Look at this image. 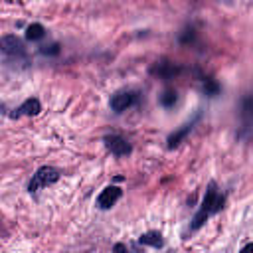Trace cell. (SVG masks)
Returning <instances> with one entry per match:
<instances>
[{"label":"cell","mask_w":253,"mask_h":253,"mask_svg":"<svg viewBox=\"0 0 253 253\" xmlns=\"http://www.w3.org/2000/svg\"><path fill=\"white\" fill-rule=\"evenodd\" d=\"M113 253H126V245L125 243H115Z\"/></svg>","instance_id":"14"},{"label":"cell","mask_w":253,"mask_h":253,"mask_svg":"<svg viewBox=\"0 0 253 253\" xmlns=\"http://www.w3.org/2000/svg\"><path fill=\"white\" fill-rule=\"evenodd\" d=\"M0 45H2L4 55H12V57H16V55H26L24 43H22L16 36H4L2 42H0Z\"/></svg>","instance_id":"6"},{"label":"cell","mask_w":253,"mask_h":253,"mask_svg":"<svg viewBox=\"0 0 253 253\" xmlns=\"http://www.w3.org/2000/svg\"><path fill=\"white\" fill-rule=\"evenodd\" d=\"M42 53H45V55H55V53H59V45H57V43L43 45V47H42Z\"/></svg>","instance_id":"13"},{"label":"cell","mask_w":253,"mask_h":253,"mask_svg":"<svg viewBox=\"0 0 253 253\" xmlns=\"http://www.w3.org/2000/svg\"><path fill=\"white\" fill-rule=\"evenodd\" d=\"M59 170L57 168H53V166H42V168H38V172L34 174V178H32V182L28 184V192L30 194H34V192H38L40 188H43V186H49V184H53V182H57L59 180Z\"/></svg>","instance_id":"2"},{"label":"cell","mask_w":253,"mask_h":253,"mask_svg":"<svg viewBox=\"0 0 253 253\" xmlns=\"http://www.w3.org/2000/svg\"><path fill=\"white\" fill-rule=\"evenodd\" d=\"M134 103V93L132 91H119L111 97V109L115 113H123L126 111L130 105Z\"/></svg>","instance_id":"5"},{"label":"cell","mask_w":253,"mask_h":253,"mask_svg":"<svg viewBox=\"0 0 253 253\" xmlns=\"http://www.w3.org/2000/svg\"><path fill=\"white\" fill-rule=\"evenodd\" d=\"M221 208H223V196L217 194L215 182H210V184H208V190H206V196H204V202H202L198 213L194 215L190 229H200V227L206 223L208 215H210V213H217Z\"/></svg>","instance_id":"1"},{"label":"cell","mask_w":253,"mask_h":253,"mask_svg":"<svg viewBox=\"0 0 253 253\" xmlns=\"http://www.w3.org/2000/svg\"><path fill=\"white\" fill-rule=\"evenodd\" d=\"M105 146H107L115 156H126V154L130 152V144H128L123 136H119V134H109V136H105Z\"/></svg>","instance_id":"3"},{"label":"cell","mask_w":253,"mask_h":253,"mask_svg":"<svg viewBox=\"0 0 253 253\" xmlns=\"http://www.w3.org/2000/svg\"><path fill=\"white\" fill-rule=\"evenodd\" d=\"M40 111H42L40 101H38L36 97H32V99H26V101L18 107V111H16V113H12V117L16 119V117H22V115H38Z\"/></svg>","instance_id":"7"},{"label":"cell","mask_w":253,"mask_h":253,"mask_svg":"<svg viewBox=\"0 0 253 253\" xmlns=\"http://www.w3.org/2000/svg\"><path fill=\"white\" fill-rule=\"evenodd\" d=\"M43 34H45V30H43L42 24H32L26 30V38L28 40H40V38H43Z\"/></svg>","instance_id":"10"},{"label":"cell","mask_w":253,"mask_h":253,"mask_svg":"<svg viewBox=\"0 0 253 253\" xmlns=\"http://www.w3.org/2000/svg\"><path fill=\"white\" fill-rule=\"evenodd\" d=\"M194 123H196V119H194V121H190V123H186V125H184L180 130H176L174 134H170V136H168V148H176V146L186 138V134L192 130Z\"/></svg>","instance_id":"8"},{"label":"cell","mask_w":253,"mask_h":253,"mask_svg":"<svg viewBox=\"0 0 253 253\" xmlns=\"http://www.w3.org/2000/svg\"><path fill=\"white\" fill-rule=\"evenodd\" d=\"M138 243L142 245H150V247H162V235L158 231H148V233H142L138 237Z\"/></svg>","instance_id":"9"},{"label":"cell","mask_w":253,"mask_h":253,"mask_svg":"<svg viewBox=\"0 0 253 253\" xmlns=\"http://www.w3.org/2000/svg\"><path fill=\"white\" fill-rule=\"evenodd\" d=\"M239 253H253V243H247V245H243V249H241Z\"/></svg>","instance_id":"15"},{"label":"cell","mask_w":253,"mask_h":253,"mask_svg":"<svg viewBox=\"0 0 253 253\" xmlns=\"http://www.w3.org/2000/svg\"><path fill=\"white\" fill-rule=\"evenodd\" d=\"M121 196H123V190H121L119 186H107V188L99 194V198H97V206H99L101 210H109Z\"/></svg>","instance_id":"4"},{"label":"cell","mask_w":253,"mask_h":253,"mask_svg":"<svg viewBox=\"0 0 253 253\" xmlns=\"http://www.w3.org/2000/svg\"><path fill=\"white\" fill-rule=\"evenodd\" d=\"M204 89H206V93L208 95H217L219 93V85H217V81L215 79H211V77H208L206 81H204Z\"/></svg>","instance_id":"12"},{"label":"cell","mask_w":253,"mask_h":253,"mask_svg":"<svg viewBox=\"0 0 253 253\" xmlns=\"http://www.w3.org/2000/svg\"><path fill=\"white\" fill-rule=\"evenodd\" d=\"M176 91H172V89H166L162 95H160V105L162 107H172L174 103H176Z\"/></svg>","instance_id":"11"}]
</instances>
